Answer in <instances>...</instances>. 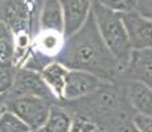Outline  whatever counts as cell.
Wrapping results in <instances>:
<instances>
[{"mask_svg":"<svg viewBox=\"0 0 152 132\" xmlns=\"http://www.w3.org/2000/svg\"><path fill=\"white\" fill-rule=\"evenodd\" d=\"M56 61L68 69L86 70L110 82H114L122 73L118 60L99 33L93 12L75 33L65 37L64 46L56 55Z\"/></svg>","mask_w":152,"mask_h":132,"instance_id":"cell-1","label":"cell"},{"mask_svg":"<svg viewBox=\"0 0 152 132\" xmlns=\"http://www.w3.org/2000/svg\"><path fill=\"white\" fill-rule=\"evenodd\" d=\"M58 104L72 111L73 115L90 119L101 130L106 128L115 120L130 116L132 111V107L126 96V91L121 93V89L115 86L114 82L109 81L89 95L74 101H64Z\"/></svg>","mask_w":152,"mask_h":132,"instance_id":"cell-2","label":"cell"},{"mask_svg":"<svg viewBox=\"0 0 152 132\" xmlns=\"http://www.w3.org/2000/svg\"><path fill=\"white\" fill-rule=\"evenodd\" d=\"M91 12L95 17L99 33L104 44L114 54V57L118 60L122 71H123L126 63L128 62V58L131 55V52H132V45L128 39L127 29L122 19V13L106 8L98 0H93Z\"/></svg>","mask_w":152,"mask_h":132,"instance_id":"cell-3","label":"cell"},{"mask_svg":"<svg viewBox=\"0 0 152 132\" xmlns=\"http://www.w3.org/2000/svg\"><path fill=\"white\" fill-rule=\"evenodd\" d=\"M8 110L15 112L32 131H39L45 124L50 112V106L48 101L37 96H10L7 94Z\"/></svg>","mask_w":152,"mask_h":132,"instance_id":"cell-4","label":"cell"},{"mask_svg":"<svg viewBox=\"0 0 152 132\" xmlns=\"http://www.w3.org/2000/svg\"><path fill=\"white\" fill-rule=\"evenodd\" d=\"M7 94L10 96H37L45 99L52 104L60 102V99L56 96V94L52 91L49 85L42 78L41 73L28 67H20L16 70L13 86Z\"/></svg>","mask_w":152,"mask_h":132,"instance_id":"cell-5","label":"cell"},{"mask_svg":"<svg viewBox=\"0 0 152 132\" xmlns=\"http://www.w3.org/2000/svg\"><path fill=\"white\" fill-rule=\"evenodd\" d=\"M104 82L107 81L86 70L69 69L65 79V87H64V98L61 102L74 101V99L89 95L90 93L101 87Z\"/></svg>","mask_w":152,"mask_h":132,"instance_id":"cell-6","label":"cell"},{"mask_svg":"<svg viewBox=\"0 0 152 132\" xmlns=\"http://www.w3.org/2000/svg\"><path fill=\"white\" fill-rule=\"evenodd\" d=\"M122 19L132 49L152 48V19L140 15L138 11L122 13Z\"/></svg>","mask_w":152,"mask_h":132,"instance_id":"cell-7","label":"cell"},{"mask_svg":"<svg viewBox=\"0 0 152 132\" xmlns=\"http://www.w3.org/2000/svg\"><path fill=\"white\" fill-rule=\"evenodd\" d=\"M122 77L143 82L152 87V48L132 49Z\"/></svg>","mask_w":152,"mask_h":132,"instance_id":"cell-8","label":"cell"},{"mask_svg":"<svg viewBox=\"0 0 152 132\" xmlns=\"http://www.w3.org/2000/svg\"><path fill=\"white\" fill-rule=\"evenodd\" d=\"M64 11V36L69 37L81 28L91 13L93 0H60Z\"/></svg>","mask_w":152,"mask_h":132,"instance_id":"cell-9","label":"cell"},{"mask_svg":"<svg viewBox=\"0 0 152 132\" xmlns=\"http://www.w3.org/2000/svg\"><path fill=\"white\" fill-rule=\"evenodd\" d=\"M124 91L132 110L136 114L152 116V87L134 79H127Z\"/></svg>","mask_w":152,"mask_h":132,"instance_id":"cell-10","label":"cell"},{"mask_svg":"<svg viewBox=\"0 0 152 132\" xmlns=\"http://www.w3.org/2000/svg\"><path fill=\"white\" fill-rule=\"evenodd\" d=\"M41 31H53L64 34V11L60 0H44L40 13Z\"/></svg>","mask_w":152,"mask_h":132,"instance_id":"cell-11","label":"cell"},{"mask_svg":"<svg viewBox=\"0 0 152 132\" xmlns=\"http://www.w3.org/2000/svg\"><path fill=\"white\" fill-rule=\"evenodd\" d=\"M73 123V115L64 106L54 103L50 106V112L45 124L39 132H70Z\"/></svg>","mask_w":152,"mask_h":132,"instance_id":"cell-12","label":"cell"},{"mask_svg":"<svg viewBox=\"0 0 152 132\" xmlns=\"http://www.w3.org/2000/svg\"><path fill=\"white\" fill-rule=\"evenodd\" d=\"M68 71H69L68 67L62 65L61 62H58V61H53V62L48 63L40 71L42 78L45 79V82L52 89V91L60 99V102L64 98V87H65V79L66 75H68Z\"/></svg>","mask_w":152,"mask_h":132,"instance_id":"cell-13","label":"cell"},{"mask_svg":"<svg viewBox=\"0 0 152 132\" xmlns=\"http://www.w3.org/2000/svg\"><path fill=\"white\" fill-rule=\"evenodd\" d=\"M15 55H16L15 33L4 21L0 20V65L15 63Z\"/></svg>","mask_w":152,"mask_h":132,"instance_id":"cell-14","label":"cell"},{"mask_svg":"<svg viewBox=\"0 0 152 132\" xmlns=\"http://www.w3.org/2000/svg\"><path fill=\"white\" fill-rule=\"evenodd\" d=\"M31 128L12 111L7 110L0 116V132H29Z\"/></svg>","mask_w":152,"mask_h":132,"instance_id":"cell-15","label":"cell"},{"mask_svg":"<svg viewBox=\"0 0 152 132\" xmlns=\"http://www.w3.org/2000/svg\"><path fill=\"white\" fill-rule=\"evenodd\" d=\"M17 67L15 63L0 65V94H7L13 86Z\"/></svg>","mask_w":152,"mask_h":132,"instance_id":"cell-16","label":"cell"},{"mask_svg":"<svg viewBox=\"0 0 152 132\" xmlns=\"http://www.w3.org/2000/svg\"><path fill=\"white\" fill-rule=\"evenodd\" d=\"M106 8L115 11L119 13L132 12L138 8V0H98Z\"/></svg>","mask_w":152,"mask_h":132,"instance_id":"cell-17","label":"cell"},{"mask_svg":"<svg viewBox=\"0 0 152 132\" xmlns=\"http://www.w3.org/2000/svg\"><path fill=\"white\" fill-rule=\"evenodd\" d=\"M132 116L134 115L124 116V118L115 120V122L111 123L110 125H107L102 131L103 132H140L139 128L136 127V124L134 123Z\"/></svg>","mask_w":152,"mask_h":132,"instance_id":"cell-18","label":"cell"},{"mask_svg":"<svg viewBox=\"0 0 152 132\" xmlns=\"http://www.w3.org/2000/svg\"><path fill=\"white\" fill-rule=\"evenodd\" d=\"M97 124L90 119L80 115H73V123L70 132H95Z\"/></svg>","mask_w":152,"mask_h":132,"instance_id":"cell-19","label":"cell"},{"mask_svg":"<svg viewBox=\"0 0 152 132\" xmlns=\"http://www.w3.org/2000/svg\"><path fill=\"white\" fill-rule=\"evenodd\" d=\"M132 119L140 132H152V116L135 112Z\"/></svg>","mask_w":152,"mask_h":132,"instance_id":"cell-20","label":"cell"},{"mask_svg":"<svg viewBox=\"0 0 152 132\" xmlns=\"http://www.w3.org/2000/svg\"><path fill=\"white\" fill-rule=\"evenodd\" d=\"M136 11L143 16L152 19V0H138Z\"/></svg>","mask_w":152,"mask_h":132,"instance_id":"cell-21","label":"cell"},{"mask_svg":"<svg viewBox=\"0 0 152 132\" xmlns=\"http://www.w3.org/2000/svg\"><path fill=\"white\" fill-rule=\"evenodd\" d=\"M8 110L7 104V94H0V116Z\"/></svg>","mask_w":152,"mask_h":132,"instance_id":"cell-22","label":"cell"},{"mask_svg":"<svg viewBox=\"0 0 152 132\" xmlns=\"http://www.w3.org/2000/svg\"><path fill=\"white\" fill-rule=\"evenodd\" d=\"M95 132H103V131H102L101 128H97V130H95Z\"/></svg>","mask_w":152,"mask_h":132,"instance_id":"cell-23","label":"cell"},{"mask_svg":"<svg viewBox=\"0 0 152 132\" xmlns=\"http://www.w3.org/2000/svg\"><path fill=\"white\" fill-rule=\"evenodd\" d=\"M29 132H39V131H32V130H31V131H29Z\"/></svg>","mask_w":152,"mask_h":132,"instance_id":"cell-24","label":"cell"}]
</instances>
